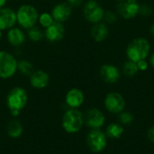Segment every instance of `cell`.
Segmentation results:
<instances>
[{"mask_svg":"<svg viewBox=\"0 0 154 154\" xmlns=\"http://www.w3.org/2000/svg\"><path fill=\"white\" fill-rule=\"evenodd\" d=\"M16 24L24 31L37 25L40 12L37 7L29 3L20 5L15 10Z\"/></svg>","mask_w":154,"mask_h":154,"instance_id":"1","label":"cell"},{"mask_svg":"<svg viewBox=\"0 0 154 154\" xmlns=\"http://www.w3.org/2000/svg\"><path fill=\"white\" fill-rule=\"evenodd\" d=\"M28 102V93L22 87L13 88L6 96V105L14 117L20 115L21 110L24 108Z\"/></svg>","mask_w":154,"mask_h":154,"instance_id":"2","label":"cell"},{"mask_svg":"<svg viewBox=\"0 0 154 154\" xmlns=\"http://www.w3.org/2000/svg\"><path fill=\"white\" fill-rule=\"evenodd\" d=\"M18 59L16 55L7 50H0V79H12L17 73Z\"/></svg>","mask_w":154,"mask_h":154,"instance_id":"3","label":"cell"},{"mask_svg":"<svg viewBox=\"0 0 154 154\" xmlns=\"http://www.w3.org/2000/svg\"><path fill=\"white\" fill-rule=\"evenodd\" d=\"M84 125V116L77 108H69L62 116V127L69 134H76Z\"/></svg>","mask_w":154,"mask_h":154,"instance_id":"4","label":"cell"},{"mask_svg":"<svg viewBox=\"0 0 154 154\" xmlns=\"http://www.w3.org/2000/svg\"><path fill=\"white\" fill-rule=\"evenodd\" d=\"M150 43L144 38H136L133 40L126 48V55L129 60L137 62L145 60L150 52Z\"/></svg>","mask_w":154,"mask_h":154,"instance_id":"5","label":"cell"},{"mask_svg":"<svg viewBox=\"0 0 154 154\" xmlns=\"http://www.w3.org/2000/svg\"><path fill=\"white\" fill-rule=\"evenodd\" d=\"M82 12L85 19L92 24L101 22L105 14L104 8L97 0H88L84 2Z\"/></svg>","mask_w":154,"mask_h":154,"instance_id":"6","label":"cell"},{"mask_svg":"<svg viewBox=\"0 0 154 154\" xmlns=\"http://www.w3.org/2000/svg\"><path fill=\"white\" fill-rule=\"evenodd\" d=\"M87 145L95 153L103 152L107 145V136L100 129H92L87 135Z\"/></svg>","mask_w":154,"mask_h":154,"instance_id":"7","label":"cell"},{"mask_svg":"<svg viewBox=\"0 0 154 154\" xmlns=\"http://www.w3.org/2000/svg\"><path fill=\"white\" fill-rule=\"evenodd\" d=\"M138 0H116V13L125 19H132L139 14Z\"/></svg>","mask_w":154,"mask_h":154,"instance_id":"8","label":"cell"},{"mask_svg":"<svg viewBox=\"0 0 154 154\" xmlns=\"http://www.w3.org/2000/svg\"><path fill=\"white\" fill-rule=\"evenodd\" d=\"M104 105L109 113L118 115L125 110V100L120 93L110 92L106 96Z\"/></svg>","mask_w":154,"mask_h":154,"instance_id":"9","label":"cell"},{"mask_svg":"<svg viewBox=\"0 0 154 154\" xmlns=\"http://www.w3.org/2000/svg\"><path fill=\"white\" fill-rule=\"evenodd\" d=\"M5 40L12 48L20 49L27 40L26 32L23 29L15 25L5 32Z\"/></svg>","mask_w":154,"mask_h":154,"instance_id":"10","label":"cell"},{"mask_svg":"<svg viewBox=\"0 0 154 154\" xmlns=\"http://www.w3.org/2000/svg\"><path fill=\"white\" fill-rule=\"evenodd\" d=\"M66 34V27L64 23L54 22L49 27L44 29V40L49 43L60 42Z\"/></svg>","mask_w":154,"mask_h":154,"instance_id":"11","label":"cell"},{"mask_svg":"<svg viewBox=\"0 0 154 154\" xmlns=\"http://www.w3.org/2000/svg\"><path fill=\"white\" fill-rule=\"evenodd\" d=\"M72 13L73 8L66 1L55 4L51 10V14L54 21L61 23H65L67 21H69L72 15Z\"/></svg>","mask_w":154,"mask_h":154,"instance_id":"12","label":"cell"},{"mask_svg":"<svg viewBox=\"0 0 154 154\" xmlns=\"http://www.w3.org/2000/svg\"><path fill=\"white\" fill-rule=\"evenodd\" d=\"M84 116V124L92 129H100L106 122V117L103 112L97 108L88 109Z\"/></svg>","mask_w":154,"mask_h":154,"instance_id":"13","label":"cell"},{"mask_svg":"<svg viewBox=\"0 0 154 154\" xmlns=\"http://www.w3.org/2000/svg\"><path fill=\"white\" fill-rule=\"evenodd\" d=\"M16 25L15 10L10 6L0 8V30L5 32L7 30Z\"/></svg>","mask_w":154,"mask_h":154,"instance_id":"14","label":"cell"},{"mask_svg":"<svg viewBox=\"0 0 154 154\" xmlns=\"http://www.w3.org/2000/svg\"><path fill=\"white\" fill-rule=\"evenodd\" d=\"M51 81V77L49 73L43 69H35L32 75L29 77L30 85L35 89H44L46 88Z\"/></svg>","mask_w":154,"mask_h":154,"instance_id":"15","label":"cell"},{"mask_svg":"<svg viewBox=\"0 0 154 154\" xmlns=\"http://www.w3.org/2000/svg\"><path fill=\"white\" fill-rule=\"evenodd\" d=\"M85 100L84 93L81 89L73 88L69 89L65 96V103L69 108H79Z\"/></svg>","mask_w":154,"mask_h":154,"instance_id":"16","label":"cell"},{"mask_svg":"<svg viewBox=\"0 0 154 154\" xmlns=\"http://www.w3.org/2000/svg\"><path fill=\"white\" fill-rule=\"evenodd\" d=\"M100 78L108 84H114L117 82L120 79L119 69L111 64H105L99 69Z\"/></svg>","mask_w":154,"mask_h":154,"instance_id":"17","label":"cell"},{"mask_svg":"<svg viewBox=\"0 0 154 154\" xmlns=\"http://www.w3.org/2000/svg\"><path fill=\"white\" fill-rule=\"evenodd\" d=\"M109 34V31H108V27L106 25V23H97L93 24L91 30H90V35L92 37V39L97 42H101L103 41H105L107 36Z\"/></svg>","mask_w":154,"mask_h":154,"instance_id":"18","label":"cell"},{"mask_svg":"<svg viewBox=\"0 0 154 154\" xmlns=\"http://www.w3.org/2000/svg\"><path fill=\"white\" fill-rule=\"evenodd\" d=\"M33 63L27 59H20L17 62V72L24 77H30L35 70Z\"/></svg>","mask_w":154,"mask_h":154,"instance_id":"19","label":"cell"},{"mask_svg":"<svg viewBox=\"0 0 154 154\" xmlns=\"http://www.w3.org/2000/svg\"><path fill=\"white\" fill-rule=\"evenodd\" d=\"M27 40L32 42L37 43L44 40V30L39 25H35L25 31Z\"/></svg>","mask_w":154,"mask_h":154,"instance_id":"20","label":"cell"},{"mask_svg":"<svg viewBox=\"0 0 154 154\" xmlns=\"http://www.w3.org/2000/svg\"><path fill=\"white\" fill-rule=\"evenodd\" d=\"M125 128L118 123H112L107 125L106 129V134L108 138L111 139H119L123 135Z\"/></svg>","mask_w":154,"mask_h":154,"instance_id":"21","label":"cell"},{"mask_svg":"<svg viewBox=\"0 0 154 154\" xmlns=\"http://www.w3.org/2000/svg\"><path fill=\"white\" fill-rule=\"evenodd\" d=\"M23 125L16 119H13L7 125V134L11 138H18L23 134Z\"/></svg>","mask_w":154,"mask_h":154,"instance_id":"22","label":"cell"},{"mask_svg":"<svg viewBox=\"0 0 154 154\" xmlns=\"http://www.w3.org/2000/svg\"><path fill=\"white\" fill-rule=\"evenodd\" d=\"M54 19L51 14V12L48 11H44L39 14V17H38V25L40 27H42L43 30L47 27H49L51 24H52L54 23Z\"/></svg>","mask_w":154,"mask_h":154,"instance_id":"23","label":"cell"},{"mask_svg":"<svg viewBox=\"0 0 154 154\" xmlns=\"http://www.w3.org/2000/svg\"><path fill=\"white\" fill-rule=\"evenodd\" d=\"M122 71H123L125 76H126L128 78H132L138 73L139 69H138L136 62L132 61V60H128V61L124 63L123 68H122Z\"/></svg>","mask_w":154,"mask_h":154,"instance_id":"24","label":"cell"},{"mask_svg":"<svg viewBox=\"0 0 154 154\" xmlns=\"http://www.w3.org/2000/svg\"><path fill=\"white\" fill-rule=\"evenodd\" d=\"M118 118L121 124L123 125H130L134 121V116L130 112L123 111L118 114Z\"/></svg>","mask_w":154,"mask_h":154,"instance_id":"25","label":"cell"},{"mask_svg":"<svg viewBox=\"0 0 154 154\" xmlns=\"http://www.w3.org/2000/svg\"><path fill=\"white\" fill-rule=\"evenodd\" d=\"M118 14L114 11H105L103 20L106 23H115L117 21Z\"/></svg>","mask_w":154,"mask_h":154,"instance_id":"26","label":"cell"},{"mask_svg":"<svg viewBox=\"0 0 154 154\" xmlns=\"http://www.w3.org/2000/svg\"><path fill=\"white\" fill-rule=\"evenodd\" d=\"M152 14V8L146 4L141 5H140V10H139V14L143 16H150Z\"/></svg>","mask_w":154,"mask_h":154,"instance_id":"27","label":"cell"},{"mask_svg":"<svg viewBox=\"0 0 154 154\" xmlns=\"http://www.w3.org/2000/svg\"><path fill=\"white\" fill-rule=\"evenodd\" d=\"M66 2L72 7V8H77L82 5L85 2V0H66Z\"/></svg>","mask_w":154,"mask_h":154,"instance_id":"28","label":"cell"},{"mask_svg":"<svg viewBox=\"0 0 154 154\" xmlns=\"http://www.w3.org/2000/svg\"><path fill=\"white\" fill-rule=\"evenodd\" d=\"M136 63H137L139 70L144 71L148 69V62L146 61V60H141L137 61Z\"/></svg>","mask_w":154,"mask_h":154,"instance_id":"29","label":"cell"},{"mask_svg":"<svg viewBox=\"0 0 154 154\" xmlns=\"http://www.w3.org/2000/svg\"><path fill=\"white\" fill-rule=\"evenodd\" d=\"M147 137H148V139H149V141H150L151 143H154V125H152V126L148 130Z\"/></svg>","mask_w":154,"mask_h":154,"instance_id":"30","label":"cell"},{"mask_svg":"<svg viewBox=\"0 0 154 154\" xmlns=\"http://www.w3.org/2000/svg\"><path fill=\"white\" fill-rule=\"evenodd\" d=\"M8 0H0V8H3L7 5Z\"/></svg>","mask_w":154,"mask_h":154,"instance_id":"31","label":"cell"},{"mask_svg":"<svg viewBox=\"0 0 154 154\" xmlns=\"http://www.w3.org/2000/svg\"><path fill=\"white\" fill-rule=\"evenodd\" d=\"M150 64L152 65V67L154 68V53L152 55L151 59H150Z\"/></svg>","mask_w":154,"mask_h":154,"instance_id":"32","label":"cell"},{"mask_svg":"<svg viewBox=\"0 0 154 154\" xmlns=\"http://www.w3.org/2000/svg\"><path fill=\"white\" fill-rule=\"evenodd\" d=\"M150 32H151L152 35H153L154 36V23H152V25L151 26V28H150Z\"/></svg>","mask_w":154,"mask_h":154,"instance_id":"33","label":"cell"},{"mask_svg":"<svg viewBox=\"0 0 154 154\" xmlns=\"http://www.w3.org/2000/svg\"><path fill=\"white\" fill-rule=\"evenodd\" d=\"M3 38H4V32H2V31L0 30V42H2Z\"/></svg>","mask_w":154,"mask_h":154,"instance_id":"34","label":"cell"},{"mask_svg":"<svg viewBox=\"0 0 154 154\" xmlns=\"http://www.w3.org/2000/svg\"><path fill=\"white\" fill-rule=\"evenodd\" d=\"M8 1H9V0H8Z\"/></svg>","mask_w":154,"mask_h":154,"instance_id":"35","label":"cell"}]
</instances>
